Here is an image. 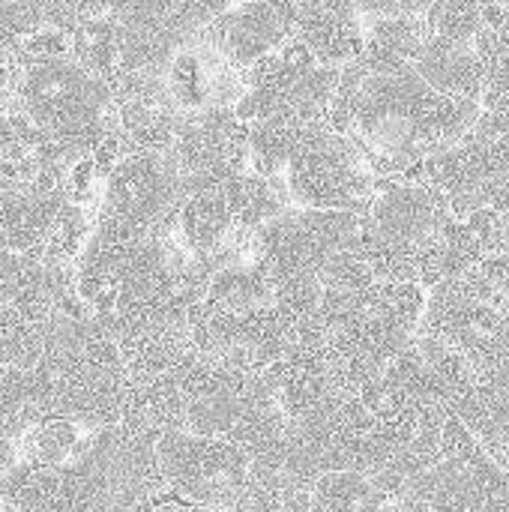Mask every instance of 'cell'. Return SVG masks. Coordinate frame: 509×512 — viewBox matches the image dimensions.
<instances>
[{"mask_svg": "<svg viewBox=\"0 0 509 512\" xmlns=\"http://www.w3.org/2000/svg\"><path fill=\"white\" fill-rule=\"evenodd\" d=\"M312 512H387V504L369 474L333 471L315 483Z\"/></svg>", "mask_w": 509, "mask_h": 512, "instance_id": "16", "label": "cell"}, {"mask_svg": "<svg viewBox=\"0 0 509 512\" xmlns=\"http://www.w3.org/2000/svg\"><path fill=\"white\" fill-rule=\"evenodd\" d=\"M414 72L441 96L480 105L486 66L474 51V45H456L429 36L414 60Z\"/></svg>", "mask_w": 509, "mask_h": 512, "instance_id": "11", "label": "cell"}, {"mask_svg": "<svg viewBox=\"0 0 509 512\" xmlns=\"http://www.w3.org/2000/svg\"><path fill=\"white\" fill-rule=\"evenodd\" d=\"M39 27H45L42 0H0V36L9 42H24Z\"/></svg>", "mask_w": 509, "mask_h": 512, "instance_id": "19", "label": "cell"}, {"mask_svg": "<svg viewBox=\"0 0 509 512\" xmlns=\"http://www.w3.org/2000/svg\"><path fill=\"white\" fill-rule=\"evenodd\" d=\"M429 39V27L423 18L390 15L366 24V54L363 66L369 75H390L402 69H414L420 48Z\"/></svg>", "mask_w": 509, "mask_h": 512, "instance_id": "13", "label": "cell"}, {"mask_svg": "<svg viewBox=\"0 0 509 512\" xmlns=\"http://www.w3.org/2000/svg\"><path fill=\"white\" fill-rule=\"evenodd\" d=\"M297 15L294 0L237 3L225 18L201 33L198 48L213 51L228 69L243 75L264 57L279 54V48L294 36Z\"/></svg>", "mask_w": 509, "mask_h": 512, "instance_id": "7", "label": "cell"}, {"mask_svg": "<svg viewBox=\"0 0 509 512\" xmlns=\"http://www.w3.org/2000/svg\"><path fill=\"white\" fill-rule=\"evenodd\" d=\"M507 234H509V213H507Z\"/></svg>", "mask_w": 509, "mask_h": 512, "instance_id": "26", "label": "cell"}, {"mask_svg": "<svg viewBox=\"0 0 509 512\" xmlns=\"http://www.w3.org/2000/svg\"><path fill=\"white\" fill-rule=\"evenodd\" d=\"M447 198L432 183H399L378 177L375 195L366 210V222L384 243L414 252H420L441 234V228L450 219Z\"/></svg>", "mask_w": 509, "mask_h": 512, "instance_id": "8", "label": "cell"}, {"mask_svg": "<svg viewBox=\"0 0 509 512\" xmlns=\"http://www.w3.org/2000/svg\"><path fill=\"white\" fill-rule=\"evenodd\" d=\"M294 36L306 42L321 66H351L366 54V21L348 0L297 15Z\"/></svg>", "mask_w": 509, "mask_h": 512, "instance_id": "10", "label": "cell"}, {"mask_svg": "<svg viewBox=\"0 0 509 512\" xmlns=\"http://www.w3.org/2000/svg\"><path fill=\"white\" fill-rule=\"evenodd\" d=\"M507 315H509V300H507Z\"/></svg>", "mask_w": 509, "mask_h": 512, "instance_id": "27", "label": "cell"}, {"mask_svg": "<svg viewBox=\"0 0 509 512\" xmlns=\"http://www.w3.org/2000/svg\"><path fill=\"white\" fill-rule=\"evenodd\" d=\"M237 234V222L222 189L189 192L177 213L174 240L195 258H216Z\"/></svg>", "mask_w": 509, "mask_h": 512, "instance_id": "12", "label": "cell"}, {"mask_svg": "<svg viewBox=\"0 0 509 512\" xmlns=\"http://www.w3.org/2000/svg\"><path fill=\"white\" fill-rule=\"evenodd\" d=\"M156 453L168 486L210 510H234L252 489L249 453L225 438L171 429L159 435Z\"/></svg>", "mask_w": 509, "mask_h": 512, "instance_id": "5", "label": "cell"}, {"mask_svg": "<svg viewBox=\"0 0 509 512\" xmlns=\"http://www.w3.org/2000/svg\"><path fill=\"white\" fill-rule=\"evenodd\" d=\"M375 273L366 264V258L357 249H345L336 252L327 267L321 270V285L333 288V291H348V294H363L375 285Z\"/></svg>", "mask_w": 509, "mask_h": 512, "instance_id": "18", "label": "cell"}, {"mask_svg": "<svg viewBox=\"0 0 509 512\" xmlns=\"http://www.w3.org/2000/svg\"><path fill=\"white\" fill-rule=\"evenodd\" d=\"M15 105L42 138L54 141L72 162L90 156L117 129V99L111 81L93 75L72 54L27 60L15 90Z\"/></svg>", "mask_w": 509, "mask_h": 512, "instance_id": "2", "label": "cell"}, {"mask_svg": "<svg viewBox=\"0 0 509 512\" xmlns=\"http://www.w3.org/2000/svg\"><path fill=\"white\" fill-rule=\"evenodd\" d=\"M312 123L297 120H264L249 126V171L261 177H282L300 150Z\"/></svg>", "mask_w": 509, "mask_h": 512, "instance_id": "14", "label": "cell"}, {"mask_svg": "<svg viewBox=\"0 0 509 512\" xmlns=\"http://www.w3.org/2000/svg\"><path fill=\"white\" fill-rule=\"evenodd\" d=\"M387 512H432V507H429V501L423 495L411 492L408 498H402L399 504H393Z\"/></svg>", "mask_w": 509, "mask_h": 512, "instance_id": "23", "label": "cell"}, {"mask_svg": "<svg viewBox=\"0 0 509 512\" xmlns=\"http://www.w3.org/2000/svg\"><path fill=\"white\" fill-rule=\"evenodd\" d=\"M420 333L456 348L483 381L495 378L509 363L507 309L468 297L453 279L429 291Z\"/></svg>", "mask_w": 509, "mask_h": 512, "instance_id": "6", "label": "cell"}, {"mask_svg": "<svg viewBox=\"0 0 509 512\" xmlns=\"http://www.w3.org/2000/svg\"><path fill=\"white\" fill-rule=\"evenodd\" d=\"M480 105L432 90L414 69L366 75L354 105V138L369 147L375 177L396 180L399 168L462 141Z\"/></svg>", "mask_w": 509, "mask_h": 512, "instance_id": "1", "label": "cell"}, {"mask_svg": "<svg viewBox=\"0 0 509 512\" xmlns=\"http://www.w3.org/2000/svg\"><path fill=\"white\" fill-rule=\"evenodd\" d=\"M237 3H270V0H237Z\"/></svg>", "mask_w": 509, "mask_h": 512, "instance_id": "25", "label": "cell"}, {"mask_svg": "<svg viewBox=\"0 0 509 512\" xmlns=\"http://www.w3.org/2000/svg\"><path fill=\"white\" fill-rule=\"evenodd\" d=\"M477 267L483 270V276L509 300V234L483 255V261Z\"/></svg>", "mask_w": 509, "mask_h": 512, "instance_id": "22", "label": "cell"}, {"mask_svg": "<svg viewBox=\"0 0 509 512\" xmlns=\"http://www.w3.org/2000/svg\"><path fill=\"white\" fill-rule=\"evenodd\" d=\"M21 45H24L27 60H54V57H69L72 54V36H69V30L51 27V24L39 27Z\"/></svg>", "mask_w": 509, "mask_h": 512, "instance_id": "20", "label": "cell"}, {"mask_svg": "<svg viewBox=\"0 0 509 512\" xmlns=\"http://www.w3.org/2000/svg\"><path fill=\"white\" fill-rule=\"evenodd\" d=\"M429 36L456 42V45H474L483 33V3L480 0H435L429 12L423 15Z\"/></svg>", "mask_w": 509, "mask_h": 512, "instance_id": "17", "label": "cell"}, {"mask_svg": "<svg viewBox=\"0 0 509 512\" xmlns=\"http://www.w3.org/2000/svg\"><path fill=\"white\" fill-rule=\"evenodd\" d=\"M15 468V447L9 435H0V480Z\"/></svg>", "mask_w": 509, "mask_h": 512, "instance_id": "24", "label": "cell"}, {"mask_svg": "<svg viewBox=\"0 0 509 512\" xmlns=\"http://www.w3.org/2000/svg\"><path fill=\"white\" fill-rule=\"evenodd\" d=\"M369 147L354 135H336L324 120L312 123L282 174L291 207L366 213L375 195Z\"/></svg>", "mask_w": 509, "mask_h": 512, "instance_id": "3", "label": "cell"}, {"mask_svg": "<svg viewBox=\"0 0 509 512\" xmlns=\"http://www.w3.org/2000/svg\"><path fill=\"white\" fill-rule=\"evenodd\" d=\"M66 201V192L45 189L36 180H0V252L42 255Z\"/></svg>", "mask_w": 509, "mask_h": 512, "instance_id": "9", "label": "cell"}, {"mask_svg": "<svg viewBox=\"0 0 509 512\" xmlns=\"http://www.w3.org/2000/svg\"><path fill=\"white\" fill-rule=\"evenodd\" d=\"M183 198V177L171 153L135 150L105 177L96 225L129 240L174 237Z\"/></svg>", "mask_w": 509, "mask_h": 512, "instance_id": "4", "label": "cell"}, {"mask_svg": "<svg viewBox=\"0 0 509 512\" xmlns=\"http://www.w3.org/2000/svg\"><path fill=\"white\" fill-rule=\"evenodd\" d=\"M24 66H27L24 45L21 42H9L6 36H0V96L15 90Z\"/></svg>", "mask_w": 509, "mask_h": 512, "instance_id": "21", "label": "cell"}, {"mask_svg": "<svg viewBox=\"0 0 509 512\" xmlns=\"http://www.w3.org/2000/svg\"><path fill=\"white\" fill-rule=\"evenodd\" d=\"M72 57L87 66L93 75L114 81L120 72V42H123V27L114 15H93L81 18L72 27Z\"/></svg>", "mask_w": 509, "mask_h": 512, "instance_id": "15", "label": "cell"}]
</instances>
